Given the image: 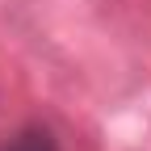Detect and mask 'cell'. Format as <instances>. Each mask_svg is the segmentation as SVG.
<instances>
[{"instance_id": "obj_1", "label": "cell", "mask_w": 151, "mask_h": 151, "mask_svg": "<svg viewBox=\"0 0 151 151\" xmlns=\"http://www.w3.org/2000/svg\"><path fill=\"white\" fill-rule=\"evenodd\" d=\"M0 151H59V143H55V134L46 126H25V130H17L13 139L0 143Z\"/></svg>"}]
</instances>
